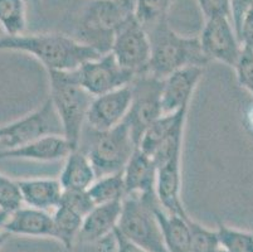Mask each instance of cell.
<instances>
[{
	"instance_id": "cell-30",
	"label": "cell",
	"mask_w": 253,
	"mask_h": 252,
	"mask_svg": "<svg viewBox=\"0 0 253 252\" xmlns=\"http://www.w3.org/2000/svg\"><path fill=\"white\" fill-rule=\"evenodd\" d=\"M233 68L236 69L239 86L247 90L253 96V52L250 48L242 46V50Z\"/></svg>"
},
{
	"instance_id": "cell-26",
	"label": "cell",
	"mask_w": 253,
	"mask_h": 252,
	"mask_svg": "<svg viewBox=\"0 0 253 252\" xmlns=\"http://www.w3.org/2000/svg\"><path fill=\"white\" fill-rule=\"evenodd\" d=\"M171 0H134L132 15L148 31L158 23L168 19Z\"/></svg>"
},
{
	"instance_id": "cell-29",
	"label": "cell",
	"mask_w": 253,
	"mask_h": 252,
	"mask_svg": "<svg viewBox=\"0 0 253 252\" xmlns=\"http://www.w3.org/2000/svg\"><path fill=\"white\" fill-rule=\"evenodd\" d=\"M22 205L23 200L18 180L0 173V209L11 213Z\"/></svg>"
},
{
	"instance_id": "cell-22",
	"label": "cell",
	"mask_w": 253,
	"mask_h": 252,
	"mask_svg": "<svg viewBox=\"0 0 253 252\" xmlns=\"http://www.w3.org/2000/svg\"><path fill=\"white\" fill-rule=\"evenodd\" d=\"M188 110H189V106H185L171 114H163L145 130L137 144V148L149 156H153L156 149L174 131V129L179 124L186 121Z\"/></svg>"
},
{
	"instance_id": "cell-20",
	"label": "cell",
	"mask_w": 253,
	"mask_h": 252,
	"mask_svg": "<svg viewBox=\"0 0 253 252\" xmlns=\"http://www.w3.org/2000/svg\"><path fill=\"white\" fill-rule=\"evenodd\" d=\"M154 214L162 230L168 252H189L190 230L188 223L189 216L169 213L159 203L154 205Z\"/></svg>"
},
{
	"instance_id": "cell-36",
	"label": "cell",
	"mask_w": 253,
	"mask_h": 252,
	"mask_svg": "<svg viewBox=\"0 0 253 252\" xmlns=\"http://www.w3.org/2000/svg\"><path fill=\"white\" fill-rule=\"evenodd\" d=\"M9 214L10 213H8V212L1 211V209H0V249L3 247V245L5 244V241L8 240L9 236H10L5 230V223H6V221H8Z\"/></svg>"
},
{
	"instance_id": "cell-23",
	"label": "cell",
	"mask_w": 253,
	"mask_h": 252,
	"mask_svg": "<svg viewBox=\"0 0 253 252\" xmlns=\"http://www.w3.org/2000/svg\"><path fill=\"white\" fill-rule=\"evenodd\" d=\"M52 216L53 239L61 242L67 250H71L78 239L84 217L64 204H59Z\"/></svg>"
},
{
	"instance_id": "cell-28",
	"label": "cell",
	"mask_w": 253,
	"mask_h": 252,
	"mask_svg": "<svg viewBox=\"0 0 253 252\" xmlns=\"http://www.w3.org/2000/svg\"><path fill=\"white\" fill-rule=\"evenodd\" d=\"M190 230L189 252H217L219 250V239L217 230H211L206 226L188 218Z\"/></svg>"
},
{
	"instance_id": "cell-32",
	"label": "cell",
	"mask_w": 253,
	"mask_h": 252,
	"mask_svg": "<svg viewBox=\"0 0 253 252\" xmlns=\"http://www.w3.org/2000/svg\"><path fill=\"white\" fill-rule=\"evenodd\" d=\"M252 8L253 0H229V19H231L238 41L243 22Z\"/></svg>"
},
{
	"instance_id": "cell-25",
	"label": "cell",
	"mask_w": 253,
	"mask_h": 252,
	"mask_svg": "<svg viewBox=\"0 0 253 252\" xmlns=\"http://www.w3.org/2000/svg\"><path fill=\"white\" fill-rule=\"evenodd\" d=\"M27 11L24 0H0V25L5 36L24 33Z\"/></svg>"
},
{
	"instance_id": "cell-19",
	"label": "cell",
	"mask_w": 253,
	"mask_h": 252,
	"mask_svg": "<svg viewBox=\"0 0 253 252\" xmlns=\"http://www.w3.org/2000/svg\"><path fill=\"white\" fill-rule=\"evenodd\" d=\"M9 235L53 239V216L33 207H20L11 212L5 223Z\"/></svg>"
},
{
	"instance_id": "cell-14",
	"label": "cell",
	"mask_w": 253,
	"mask_h": 252,
	"mask_svg": "<svg viewBox=\"0 0 253 252\" xmlns=\"http://www.w3.org/2000/svg\"><path fill=\"white\" fill-rule=\"evenodd\" d=\"M155 193L165 211L188 216L181 201V154L156 166Z\"/></svg>"
},
{
	"instance_id": "cell-5",
	"label": "cell",
	"mask_w": 253,
	"mask_h": 252,
	"mask_svg": "<svg viewBox=\"0 0 253 252\" xmlns=\"http://www.w3.org/2000/svg\"><path fill=\"white\" fill-rule=\"evenodd\" d=\"M158 198L128 194L123 200V209L117 230L126 239L149 252H168L163 233L154 214Z\"/></svg>"
},
{
	"instance_id": "cell-11",
	"label": "cell",
	"mask_w": 253,
	"mask_h": 252,
	"mask_svg": "<svg viewBox=\"0 0 253 252\" xmlns=\"http://www.w3.org/2000/svg\"><path fill=\"white\" fill-rule=\"evenodd\" d=\"M202 50L209 61L222 62L229 67H234L242 45L237 38L232 22L227 17H215L206 20L201 36Z\"/></svg>"
},
{
	"instance_id": "cell-2",
	"label": "cell",
	"mask_w": 253,
	"mask_h": 252,
	"mask_svg": "<svg viewBox=\"0 0 253 252\" xmlns=\"http://www.w3.org/2000/svg\"><path fill=\"white\" fill-rule=\"evenodd\" d=\"M151 54L148 73L164 80L170 73L185 67H204L209 62L202 50L198 37H185L176 33L168 19L148 29Z\"/></svg>"
},
{
	"instance_id": "cell-31",
	"label": "cell",
	"mask_w": 253,
	"mask_h": 252,
	"mask_svg": "<svg viewBox=\"0 0 253 252\" xmlns=\"http://www.w3.org/2000/svg\"><path fill=\"white\" fill-rule=\"evenodd\" d=\"M61 204L67 205L82 217L95 207V203L92 202L87 191H63Z\"/></svg>"
},
{
	"instance_id": "cell-12",
	"label": "cell",
	"mask_w": 253,
	"mask_h": 252,
	"mask_svg": "<svg viewBox=\"0 0 253 252\" xmlns=\"http://www.w3.org/2000/svg\"><path fill=\"white\" fill-rule=\"evenodd\" d=\"M131 100L132 91L130 85L95 96L87 114V126L96 133L115 128L125 120Z\"/></svg>"
},
{
	"instance_id": "cell-33",
	"label": "cell",
	"mask_w": 253,
	"mask_h": 252,
	"mask_svg": "<svg viewBox=\"0 0 253 252\" xmlns=\"http://www.w3.org/2000/svg\"><path fill=\"white\" fill-rule=\"evenodd\" d=\"M197 3L206 20L215 17L229 18V0H197Z\"/></svg>"
},
{
	"instance_id": "cell-17",
	"label": "cell",
	"mask_w": 253,
	"mask_h": 252,
	"mask_svg": "<svg viewBox=\"0 0 253 252\" xmlns=\"http://www.w3.org/2000/svg\"><path fill=\"white\" fill-rule=\"evenodd\" d=\"M126 196L136 194L140 197H156V165L151 156L136 148L123 170ZM125 196V197H126Z\"/></svg>"
},
{
	"instance_id": "cell-3",
	"label": "cell",
	"mask_w": 253,
	"mask_h": 252,
	"mask_svg": "<svg viewBox=\"0 0 253 252\" xmlns=\"http://www.w3.org/2000/svg\"><path fill=\"white\" fill-rule=\"evenodd\" d=\"M48 75L49 99L61 121L63 136L73 150L78 149L93 96L78 83L75 71H48Z\"/></svg>"
},
{
	"instance_id": "cell-16",
	"label": "cell",
	"mask_w": 253,
	"mask_h": 252,
	"mask_svg": "<svg viewBox=\"0 0 253 252\" xmlns=\"http://www.w3.org/2000/svg\"><path fill=\"white\" fill-rule=\"evenodd\" d=\"M123 209V201L97 204L84 217L78 241L82 244H96L107 239L119 225Z\"/></svg>"
},
{
	"instance_id": "cell-8",
	"label": "cell",
	"mask_w": 253,
	"mask_h": 252,
	"mask_svg": "<svg viewBox=\"0 0 253 252\" xmlns=\"http://www.w3.org/2000/svg\"><path fill=\"white\" fill-rule=\"evenodd\" d=\"M111 53L123 68L135 76L148 72L151 46L149 34L132 14L120 25L112 42Z\"/></svg>"
},
{
	"instance_id": "cell-38",
	"label": "cell",
	"mask_w": 253,
	"mask_h": 252,
	"mask_svg": "<svg viewBox=\"0 0 253 252\" xmlns=\"http://www.w3.org/2000/svg\"><path fill=\"white\" fill-rule=\"evenodd\" d=\"M217 252H228V251H225V250L220 249V247H219V250H218V251H217Z\"/></svg>"
},
{
	"instance_id": "cell-27",
	"label": "cell",
	"mask_w": 253,
	"mask_h": 252,
	"mask_svg": "<svg viewBox=\"0 0 253 252\" xmlns=\"http://www.w3.org/2000/svg\"><path fill=\"white\" fill-rule=\"evenodd\" d=\"M219 247L228 252H253V233L237 230L223 223L217 228Z\"/></svg>"
},
{
	"instance_id": "cell-35",
	"label": "cell",
	"mask_w": 253,
	"mask_h": 252,
	"mask_svg": "<svg viewBox=\"0 0 253 252\" xmlns=\"http://www.w3.org/2000/svg\"><path fill=\"white\" fill-rule=\"evenodd\" d=\"M239 42H241V45L250 48L253 52V8L251 9L243 22L241 34H239Z\"/></svg>"
},
{
	"instance_id": "cell-24",
	"label": "cell",
	"mask_w": 253,
	"mask_h": 252,
	"mask_svg": "<svg viewBox=\"0 0 253 252\" xmlns=\"http://www.w3.org/2000/svg\"><path fill=\"white\" fill-rule=\"evenodd\" d=\"M87 193L89 194L95 205L114 201H123L126 196L123 172L97 177L87 189Z\"/></svg>"
},
{
	"instance_id": "cell-7",
	"label": "cell",
	"mask_w": 253,
	"mask_h": 252,
	"mask_svg": "<svg viewBox=\"0 0 253 252\" xmlns=\"http://www.w3.org/2000/svg\"><path fill=\"white\" fill-rule=\"evenodd\" d=\"M130 86L132 100L124 121L137 145L145 130L164 114L162 106L163 80L145 72L135 76Z\"/></svg>"
},
{
	"instance_id": "cell-18",
	"label": "cell",
	"mask_w": 253,
	"mask_h": 252,
	"mask_svg": "<svg viewBox=\"0 0 253 252\" xmlns=\"http://www.w3.org/2000/svg\"><path fill=\"white\" fill-rule=\"evenodd\" d=\"M23 203L42 211H54L61 204L63 187L54 178H29L18 180Z\"/></svg>"
},
{
	"instance_id": "cell-1",
	"label": "cell",
	"mask_w": 253,
	"mask_h": 252,
	"mask_svg": "<svg viewBox=\"0 0 253 252\" xmlns=\"http://www.w3.org/2000/svg\"><path fill=\"white\" fill-rule=\"evenodd\" d=\"M0 50H14L31 54L47 71H75L100 53L73 37L62 33H32L4 36L0 38Z\"/></svg>"
},
{
	"instance_id": "cell-34",
	"label": "cell",
	"mask_w": 253,
	"mask_h": 252,
	"mask_svg": "<svg viewBox=\"0 0 253 252\" xmlns=\"http://www.w3.org/2000/svg\"><path fill=\"white\" fill-rule=\"evenodd\" d=\"M112 240H114L115 252H149L148 250L142 249L139 245L126 239L117 228L112 233Z\"/></svg>"
},
{
	"instance_id": "cell-15",
	"label": "cell",
	"mask_w": 253,
	"mask_h": 252,
	"mask_svg": "<svg viewBox=\"0 0 253 252\" xmlns=\"http://www.w3.org/2000/svg\"><path fill=\"white\" fill-rule=\"evenodd\" d=\"M63 135H48L11 149H0L1 159H24L34 161H57L72 151Z\"/></svg>"
},
{
	"instance_id": "cell-9",
	"label": "cell",
	"mask_w": 253,
	"mask_h": 252,
	"mask_svg": "<svg viewBox=\"0 0 253 252\" xmlns=\"http://www.w3.org/2000/svg\"><path fill=\"white\" fill-rule=\"evenodd\" d=\"M5 136L0 142L1 149H11L48 135H63L62 125L50 99L39 108L19 120L4 125Z\"/></svg>"
},
{
	"instance_id": "cell-4",
	"label": "cell",
	"mask_w": 253,
	"mask_h": 252,
	"mask_svg": "<svg viewBox=\"0 0 253 252\" xmlns=\"http://www.w3.org/2000/svg\"><path fill=\"white\" fill-rule=\"evenodd\" d=\"M132 8L134 0H92L82 13L76 39L100 54L111 52L116 31Z\"/></svg>"
},
{
	"instance_id": "cell-10",
	"label": "cell",
	"mask_w": 253,
	"mask_h": 252,
	"mask_svg": "<svg viewBox=\"0 0 253 252\" xmlns=\"http://www.w3.org/2000/svg\"><path fill=\"white\" fill-rule=\"evenodd\" d=\"M78 83L92 96H100L127 86L135 75L120 66L111 52L84 62L75 69Z\"/></svg>"
},
{
	"instance_id": "cell-13",
	"label": "cell",
	"mask_w": 253,
	"mask_h": 252,
	"mask_svg": "<svg viewBox=\"0 0 253 252\" xmlns=\"http://www.w3.org/2000/svg\"><path fill=\"white\" fill-rule=\"evenodd\" d=\"M203 75V67H185L163 80L162 106L164 114H171L190 105L193 94Z\"/></svg>"
},
{
	"instance_id": "cell-6",
	"label": "cell",
	"mask_w": 253,
	"mask_h": 252,
	"mask_svg": "<svg viewBox=\"0 0 253 252\" xmlns=\"http://www.w3.org/2000/svg\"><path fill=\"white\" fill-rule=\"evenodd\" d=\"M95 133L87 150V156L97 177L121 173L137 148L125 121L110 130Z\"/></svg>"
},
{
	"instance_id": "cell-21",
	"label": "cell",
	"mask_w": 253,
	"mask_h": 252,
	"mask_svg": "<svg viewBox=\"0 0 253 252\" xmlns=\"http://www.w3.org/2000/svg\"><path fill=\"white\" fill-rule=\"evenodd\" d=\"M96 178L97 174L91 160L80 148L72 150L66 156L59 177L63 191H87Z\"/></svg>"
},
{
	"instance_id": "cell-37",
	"label": "cell",
	"mask_w": 253,
	"mask_h": 252,
	"mask_svg": "<svg viewBox=\"0 0 253 252\" xmlns=\"http://www.w3.org/2000/svg\"><path fill=\"white\" fill-rule=\"evenodd\" d=\"M4 136H5V128H4V125H0V142L3 140Z\"/></svg>"
}]
</instances>
